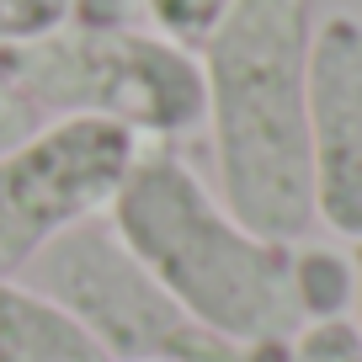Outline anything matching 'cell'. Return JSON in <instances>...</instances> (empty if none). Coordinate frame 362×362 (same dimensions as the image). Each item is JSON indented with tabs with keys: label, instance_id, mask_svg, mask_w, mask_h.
Masks as SVG:
<instances>
[{
	"label": "cell",
	"instance_id": "1",
	"mask_svg": "<svg viewBox=\"0 0 362 362\" xmlns=\"http://www.w3.org/2000/svg\"><path fill=\"white\" fill-rule=\"evenodd\" d=\"M309 37L315 0H235L197 43L218 203L277 245H298L315 229Z\"/></svg>",
	"mask_w": 362,
	"mask_h": 362
},
{
	"label": "cell",
	"instance_id": "2",
	"mask_svg": "<svg viewBox=\"0 0 362 362\" xmlns=\"http://www.w3.org/2000/svg\"><path fill=\"white\" fill-rule=\"evenodd\" d=\"M107 224L128 256L229 346H267L304 330L293 245L250 235L170 144L139 149Z\"/></svg>",
	"mask_w": 362,
	"mask_h": 362
},
{
	"label": "cell",
	"instance_id": "3",
	"mask_svg": "<svg viewBox=\"0 0 362 362\" xmlns=\"http://www.w3.org/2000/svg\"><path fill=\"white\" fill-rule=\"evenodd\" d=\"M0 75L43 117H102L139 144H176L203 128V64L144 22H64L33 43L0 48Z\"/></svg>",
	"mask_w": 362,
	"mask_h": 362
},
{
	"label": "cell",
	"instance_id": "4",
	"mask_svg": "<svg viewBox=\"0 0 362 362\" xmlns=\"http://www.w3.org/2000/svg\"><path fill=\"white\" fill-rule=\"evenodd\" d=\"M37 283L107 362H245V346L203 330L165 288L128 256L107 218L69 229L33 261Z\"/></svg>",
	"mask_w": 362,
	"mask_h": 362
},
{
	"label": "cell",
	"instance_id": "5",
	"mask_svg": "<svg viewBox=\"0 0 362 362\" xmlns=\"http://www.w3.org/2000/svg\"><path fill=\"white\" fill-rule=\"evenodd\" d=\"M139 149L102 117H48L0 149V277H22L54 240L107 218Z\"/></svg>",
	"mask_w": 362,
	"mask_h": 362
},
{
	"label": "cell",
	"instance_id": "6",
	"mask_svg": "<svg viewBox=\"0 0 362 362\" xmlns=\"http://www.w3.org/2000/svg\"><path fill=\"white\" fill-rule=\"evenodd\" d=\"M309 170L315 224L362 240V16L325 11L309 37Z\"/></svg>",
	"mask_w": 362,
	"mask_h": 362
},
{
	"label": "cell",
	"instance_id": "7",
	"mask_svg": "<svg viewBox=\"0 0 362 362\" xmlns=\"http://www.w3.org/2000/svg\"><path fill=\"white\" fill-rule=\"evenodd\" d=\"M0 362H107V351L22 277H0Z\"/></svg>",
	"mask_w": 362,
	"mask_h": 362
},
{
	"label": "cell",
	"instance_id": "8",
	"mask_svg": "<svg viewBox=\"0 0 362 362\" xmlns=\"http://www.w3.org/2000/svg\"><path fill=\"white\" fill-rule=\"evenodd\" d=\"M293 298H298L304 325H315V320H346L341 309L351 304V261L336 256V250H320V245L293 250Z\"/></svg>",
	"mask_w": 362,
	"mask_h": 362
},
{
	"label": "cell",
	"instance_id": "9",
	"mask_svg": "<svg viewBox=\"0 0 362 362\" xmlns=\"http://www.w3.org/2000/svg\"><path fill=\"white\" fill-rule=\"evenodd\" d=\"M229 6H235V0H144L139 16H144V27H155L160 37H170V43H181V48H197L229 16Z\"/></svg>",
	"mask_w": 362,
	"mask_h": 362
},
{
	"label": "cell",
	"instance_id": "10",
	"mask_svg": "<svg viewBox=\"0 0 362 362\" xmlns=\"http://www.w3.org/2000/svg\"><path fill=\"white\" fill-rule=\"evenodd\" d=\"M288 362H362V341L351 320H315L288 341Z\"/></svg>",
	"mask_w": 362,
	"mask_h": 362
},
{
	"label": "cell",
	"instance_id": "11",
	"mask_svg": "<svg viewBox=\"0 0 362 362\" xmlns=\"http://www.w3.org/2000/svg\"><path fill=\"white\" fill-rule=\"evenodd\" d=\"M69 22V0H0V48L33 43Z\"/></svg>",
	"mask_w": 362,
	"mask_h": 362
},
{
	"label": "cell",
	"instance_id": "12",
	"mask_svg": "<svg viewBox=\"0 0 362 362\" xmlns=\"http://www.w3.org/2000/svg\"><path fill=\"white\" fill-rule=\"evenodd\" d=\"M37 123H48V117L37 112L33 102H27V96L11 86V80L0 75V149H11L16 139H27Z\"/></svg>",
	"mask_w": 362,
	"mask_h": 362
},
{
	"label": "cell",
	"instance_id": "13",
	"mask_svg": "<svg viewBox=\"0 0 362 362\" xmlns=\"http://www.w3.org/2000/svg\"><path fill=\"white\" fill-rule=\"evenodd\" d=\"M351 304H357V341H362V240H357V256H351Z\"/></svg>",
	"mask_w": 362,
	"mask_h": 362
}]
</instances>
